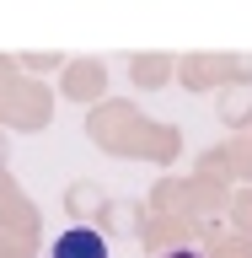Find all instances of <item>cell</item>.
<instances>
[{"label": "cell", "instance_id": "6da1fadb", "mask_svg": "<svg viewBox=\"0 0 252 258\" xmlns=\"http://www.w3.org/2000/svg\"><path fill=\"white\" fill-rule=\"evenodd\" d=\"M48 258H113L108 253V237L92 231V226H70L48 242Z\"/></svg>", "mask_w": 252, "mask_h": 258}, {"label": "cell", "instance_id": "7a4b0ae2", "mask_svg": "<svg viewBox=\"0 0 252 258\" xmlns=\"http://www.w3.org/2000/svg\"><path fill=\"white\" fill-rule=\"evenodd\" d=\"M161 258H204V253H193V247H172V253H161Z\"/></svg>", "mask_w": 252, "mask_h": 258}]
</instances>
